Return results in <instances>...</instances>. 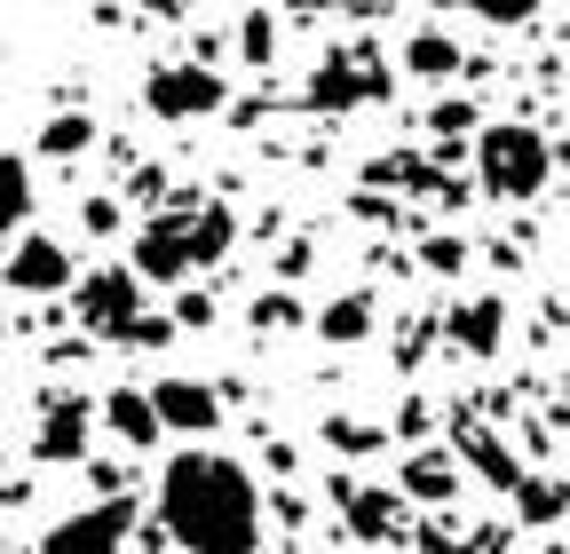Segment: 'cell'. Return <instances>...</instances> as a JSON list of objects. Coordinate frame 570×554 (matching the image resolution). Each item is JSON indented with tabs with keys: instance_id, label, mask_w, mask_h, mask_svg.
<instances>
[{
	"instance_id": "obj_15",
	"label": "cell",
	"mask_w": 570,
	"mask_h": 554,
	"mask_svg": "<svg viewBox=\"0 0 570 554\" xmlns=\"http://www.w3.org/2000/svg\"><path fill=\"white\" fill-rule=\"evenodd\" d=\"M452 483H460V475H452V459H444V452L404 459V492H412V499H452Z\"/></svg>"
},
{
	"instance_id": "obj_8",
	"label": "cell",
	"mask_w": 570,
	"mask_h": 554,
	"mask_svg": "<svg viewBox=\"0 0 570 554\" xmlns=\"http://www.w3.org/2000/svg\"><path fill=\"white\" fill-rule=\"evenodd\" d=\"M151 404H159L167 436H214L223 428V396L206 380H151Z\"/></svg>"
},
{
	"instance_id": "obj_12",
	"label": "cell",
	"mask_w": 570,
	"mask_h": 554,
	"mask_svg": "<svg viewBox=\"0 0 570 554\" xmlns=\"http://www.w3.org/2000/svg\"><path fill=\"white\" fill-rule=\"evenodd\" d=\"M404 72H412V80H452V72H460V48H452L444 32H412V40H404Z\"/></svg>"
},
{
	"instance_id": "obj_17",
	"label": "cell",
	"mask_w": 570,
	"mask_h": 554,
	"mask_svg": "<svg viewBox=\"0 0 570 554\" xmlns=\"http://www.w3.org/2000/svg\"><path fill=\"white\" fill-rule=\"evenodd\" d=\"M348 523H356V538H389L396 531V499L389 492H348Z\"/></svg>"
},
{
	"instance_id": "obj_19",
	"label": "cell",
	"mask_w": 570,
	"mask_h": 554,
	"mask_svg": "<svg viewBox=\"0 0 570 554\" xmlns=\"http://www.w3.org/2000/svg\"><path fill=\"white\" fill-rule=\"evenodd\" d=\"M460 9H475L483 24H523V17L539 9V0H460Z\"/></svg>"
},
{
	"instance_id": "obj_14",
	"label": "cell",
	"mask_w": 570,
	"mask_h": 554,
	"mask_svg": "<svg viewBox=\"0 0 570 554\" xmlns=\"http://www.w3.org/2000/svg\"><path fill=\"white\" fill-rule=\"evenodd\" d=\"M32 215V167L17 151H0V230H17Z\"/></svg>"
},
{
	"instance_id": "obj_10",
	"label": "cell",
	"mask_w": 570,
	"mask_h": 554,
	"mask_svg": "<svg viewBox=\"0 0 570 554\" xmlns=\"http://www.w3.org/2000/svg\"><path fill=\"white\" fill-rule=\"evenodd\" d=\"M104 421H111V436H119V444H135V452H151V444L167 436L151 388H111V396H104Z\"/></svg>"
},
{
	"instance_id": "obj_9",
	"label": "cell",
	"mask_w": 570,
	"mask_h": 554,
	"mask_svg": "<svg viewBox=\"0 0 570 554\" xmlns=\"http://www.w3.org/2000/svg\"><path fill=\"white\" fill-rule=\"evenodd\" d=\"M0 277H9L17 294H63L71 286V254L56 238H17V254L0 261Z\"/></svg>"
},
{
	"instance_id": "obj_20",
	"label": "cell",
	"mask_w": 570,
	"mask_h": 554,
	"mask_svg": "<svg viewBox=\"0 0 570 554\" xmlns=\"http://www.w3.org/2000/svg\"><path fill=\"white\" fill-rule=\"evenodd\" d=\"M80 144H88V119H71V111L48 119V135H40V151H80Z\"/></svg>"
},
{
	"instance_id": "obj_5",
	"label": "cell",
	"mask_w": 570,
	"mask_h": 554,
	"mask_svg": "<svg viewBox=\"0 0 570 554\" xmlns=\"http://www.w3.org/2000/svg\"><path fill=\"white\" fill-rule=\"evenodd\" d=\"M127 523H135V507H127V499L71 507V515L40 538V554H127Z\"/></svg>"
},
{
	"instance_id": "obj_2",
	"label": "cell",
	"mask_w": 570,
	"mask_h": 554,
	"mask_svg": "<svg viewBox=\"0 0 570 554\" xmlns=\"http://www.w3.org/2000/svg\"><path fill=\"white\" fill-rule=\"evenodd\" d=\"M238 238V222L223 215V206H190V215H159V222H142L135 230V269L151 277V286H183L190 269L206 261H223Z\"/></svg>"
},
{
	"instance_id": "obj_13",
	"label": "cell",
	"mask_w": 570,
	"mask_h": 554,
	"mask_svg": "<svg viewBox=\"0 0 570 554\" xmlns=\"http://www.w3.org/2000/svg\"><path fill=\"white\" fill-rule=\"evenodd\" d=\"M499 317H508L499 301H468V309L452 317V340H460L468 357H491V349H499Z\"/></svg>"
},
{
	"instance_id": "obj_4",
	"label": "cell",
	"mask_w": 570,
	"mask_h": 554,
	"mask_svg": "<svg viewBox=\"0 0 570 554\" xmlns=\"http://www.w3.org/2000/svg\"><path fill=\"white\" fill-rule=\"evenodd\" d=\"M80 317L104 340H159L167 333L159 317H142V269H96L80 286Z\"/></svg>"
},
{
	"instance_id": "obj_16",
	"label": "cell",
	"mask_w": 570,
	"mask_h": 554,
	"mask_svg": "<svg viewBox=\"0 0 570 554\" xmlns=\"http://www.w3.org/2000/svg\"><path fill=\"white\" fill-rule=\"evenodd\" d=\"M365 325H373V301H365V294H341V301L317 317L325 340H365Z\"/></svg>"
},
{
	"instance_id": "obj_18",
	"label": "cell",
	"mask_w": 570,
	"mask_h": 554,
	"mask_svg": "<svg viewBox=\"0 0 570 554\" xmlns=\"http://www.w3.org/2000/svg\"><path fill=\"white\" fill-rule=\"evenodd\" d=\"M460 452H468V459H475V467H483L491 483H508V492H523V475H515V459L499 452V444H491L483 428H468V436H460Z\"/></svg>"
},
{
	"instance_id": "obj_11",
	"label": "cell",
	"mask_w": 570,
	"mask_h": 554,
	"mask_svg": "<svg viewBox=\"0 0 570 554\" xmlns=\"http://www.w3.org/2000/svg\"><path fill=\"white\" fill-rule=\"evenodd\" d=\"M40 459H80L88 452V396H56L40 412V436H32Z\"/></svg>"
},
{
	"instance_id": "obj_3",
	"label": "cell",
	"mask_w": 570,
	"mask_h": 554,
	"mask_svg": "<svg viewBox=\"0 0 570 554\" xmlns=\"http://www.w3.org/2000/svg\"><path fill=\"white\" fill-rule=\"evenodd\" d=\"M547 167H554V151H547V135H539V127H523V119L483 127L475 175H483L491 198H539V190H547Z\"/></svg>"
},
{
	"instance_id": "obj_1",
	"label": "cell",
	"mask_w": 570,
	"mask_h": 554,
	"mask_svg": "<svg viewBox=\"0 0 570 554\" xmlns=\"http://www.w3.org/2000/svg\"><path fill=\"white\" fill-rule=\"evenodd\" d=\"M159 523L183 554H254L262 492L230 452H175L159 467Z\"/></svg>"
},
{
	"instance_id": "obj_21",
	"label": "cell",
	"mask_w": 570,
	"mask_h": 554,
	"mask_svg": "<svg viewBox=\"0 0 570 554\" xmlns=\"http://www.w3.org/2000/svg\"><path fill=\"white\" fill-rule=\"evenodd\" d=\"M294 317H302V309L285 301V294H262V301H254V325H294Z\"/></svg>"
},
{
	"instance_id": "obj_6",
	"label": "cell",
	"mask_w": 570,
	"mask_h": 554,
	"mask_svg": "<svg viewBox=\"0 0 570 554\" xmlns=\"http://www.w3.org/2000/svg\"><path fill=\"white\" fill-rule=\"evenodd\" d=\"M381 88H389V72H381L373 48H333L317 63V80H309V103L317 111H348V103H373Z\"/></svg>"
},
{
	"instance_id": "obj_7",
	"label": "cell",
	"mask_w": 570,
	"mask_h": 554,
	"mask_svg": "<svg viewBox=\"0 0 570 554\" xmlns=\"http://www.w3.org/2000/svg\"><path fill=\"white\" fill-rule=\"evenodd\" d=\"M142 103L159 119H206V111H223V80H214L206 63H159V72L142 80Z\"/></svg>"
}]
</instances>
